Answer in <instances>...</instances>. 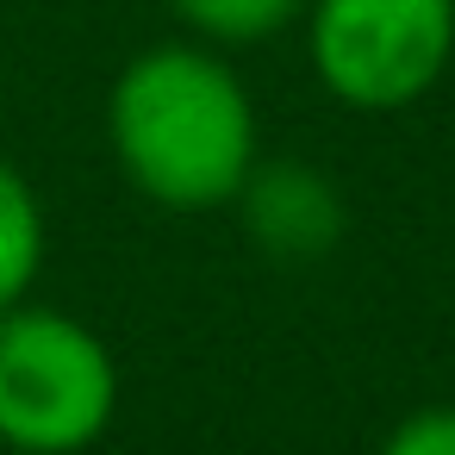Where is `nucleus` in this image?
<instances>
[{
    "instance_id": "obj_1",
    "label": "nucleus",
    "mask_w": 455,
    "mask_h": 455,
    "mask_svg": "<svg viewBox=\"0 0 455 455\" xmlns=\"http://www.w3.org/2000/svg\"><path fill=\"white\" fill-rule=\"evenodd\" d=\"M119 175L163 212H219L262 163L256 100L225 51L169 38L138 51L107 94Z\"/></svg>"
},
{
    "instance_id": "obj_5",
    "label": "nucleus",
    "mask_w": 455,
    "mask_h": 455,
    "mask_svg": "<svg viewBox=\"0 0 455 455\" xmlns=\"http://www.w3.org/2000/svg\"><path fill=\"white\" fill-rule=\"evenodd\" d=\"M51 231H44V200L26 181L13 156H0V312L32 299V281L44 268Z\"/></svg>"
},
{
    "instance_id": "obj_3",
    "label": "nucleus",
    "mask_w": 455,
    "mask_h": 455,
    "mask_svg": "<svg viewBox=\"0 0 455 455\" xmlns=\"http://www.w3.org/2000/svg\"><path fill=\"white\" fill-rule=\"evenodd\" d=\"M306 57L349 113H405L455 63V0H306Z\"/></svg>"
},
{
    "instance_id": "obj_7",
    "label": "nucleus",
    "mask_w": 455,
    "mask_h": 455,
    "mask_svg": "<svg viewBox=\"0 0 455 455\" xmlns=\"http://www.w3.org/2000/svg\"><path fill=\"white\" fill-rule=\"evenodd\" d=\"M374 455H455V405H418L405 411Z\"/></svg>"
},
{
    "instance_id": "obj_2",
    "label": "nucleus",
    "mask_w": 455,
    "mask_h": 455,
    "mask_svg": "<svg viewBox=\"0 0 455 455\" xmlns=\"http://www.w3.org/2000/svg\"><path fill=\"white\" fill-rule=\"evenodd\" d=\"M119 418V362L94 324L20 299L0 312V449L82 455Z\"/></svg>"
},
{
    "instance_id": "obj_4",
    "label": "nucleus",
    "mask_w": 455,
    "mask_h": 455,
    "mask_svg": "<svg viewBox=\"0 0 455 455\" xmlns=\"http://www.w3.org/2000/svg\"><path fill=\"white\" fill-rule=\"evenodd\" d=\"M237 219H243V237L281 262V268H312L324 262L343 231H349V200L343 188L318 169V163H299V156H262L250 169V181L237 188Z\"/></svg>"
},
{
    "instance_id": "obj_6",
    "label": "nucleus",
    "mask_w": 455,
    "mask_h": 455,
    "mask_svg": "<svg viewBox=\"0 0 455 455\" xmlns=\"http://www.w3.org/2000/svg\"><path fill=\"white\" fill-rule=\"evenodd\" d=\"M188 38L212 51H250L306 20V0H163Z\"/></svg>"
}]
</instances>
